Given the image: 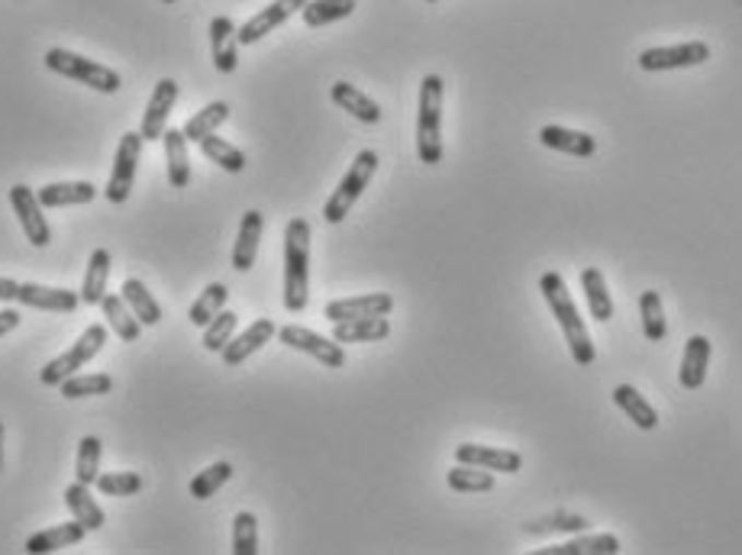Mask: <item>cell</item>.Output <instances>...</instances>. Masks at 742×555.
I'll return each instance as SVG.
<instances>
[{
	"mask_svg": "<svg viewBox=\"0 0 742 555\" xmlns=\"http://www.w3.org/2000/svg\"><path fill=\"white\" fill-rule=\"evenodd\" d=\"M581 291H585V297H588L591 317H594L598 323H610V320H613V297H610L608 281H604V275H601L594 265H588V269L581 272Z\"/></svg>",
	"mask_w": 742,
	"mask_h": 555,
	"instance_id": "obj_32",
	"label": "cell"
},
{
	"mask_svg": "<svg viewBox=\"0 0 742 555\" xmlns=\"http://www.w3.org/2000/svg\"><path fill=\"white\" fill-rule=\"evenodd\" d=\"M120 294H123V300L130 304V310H133L136 320H139L142 327H155V323L162 320V307H158V300L152 297V291L145 287V281L127 278L123 287H120Z\"/></svg>",
	"mask_w": 742,
	"mask_h": 555,
	"instance_id": "obj_31",
	"label": "cell"
},
{
	"mask_svg": "<svg viewBox=\"0 0 742 555\" xmlns=\"http://www.w3.org/2000/svg\"><path fill=\"white\" fill-rule=\"evenodd\" d=\"M262 229H266V216L259 210L243 213L239 223V236L233 243V269L236 272H249L259 259V243H262Z\"/></svg>",
	"mask_w": 742,
	"mask_h": 555,
	"instance_id": "obj_18",
	"label": "cell"
},
{
	"mask_svg": "<svg viewBox=\"0 0 742 555\" xmlns=\"http://www.w3.org/2000/svg\"><path fill=\"white\" fill-rule=\"evenodd\" d=\"M114 391V378L110 375H71L59 385V394L66 401H81V398H101Z\"/></svg>",
	"mask_w": 742,
	"mask_h": 555,
	"instance_id": "obj_38",
	"label": "cell"
},
{
	"mask_svg": "<svg viewBox=\"0 0 742 555\" xmlns=\"http://www.w3.org/2000/svg\"><path fill=\"white\" fill-rule=\"evenodd\" d=\"M278 336V327H274V320H269V317H259L256 323H249V330L246 333H239V336H233L226 346H223V365L226 368H236V365H243L249 355H256L259 349L266 346V343H271Z\"/></svg>",
	"mask_w": 742,
	"mask_h": 555,
	"instance_id": "obj_17",
	"label": "cell"
},
{
	"mask_svg": "<svg viewBox=\"0 0 742 555\" xmlns=\"http://www.w3.org/2000/svg\"><path fill=\"white\" fill-rule=\"evenodd\" d=\"M87 536V527L71 520V523H59V527H49V530H39L26 540V553L30 555H46V553H59V550H68V546H78L81 540Z\"/></svg>",
	"mask_w": 742,
	"mask_h": 555,
	"instance_id": "obj_20",
	"label": "cell"
},
{
	"mask_svg": "<svg viewBox=\"0 0 742 555\" xmlns=\"http://www.w3.org/2000/svg\"><path fill=\"white\" fill-rule=\"evenodd\" d=\"M142 133H123L117 155H114V168H110V181L104 188V198L110 204H127L133 194L136 168H139V155H142Z\"/></svg>",
	"mask_w": 742,
	"mask_h": 555,
	"instance_id": "obj_7",
	"label": "cell"
},
{
	"mask_svg": "<svg viewBox=\"0 0 742 555\" xmlns=\"http://www.w3.org/2000/svg\"><path fill=\"white\" fill-rule=\"evenodd\" d=\"M456 462L462 465H478L487 472H500V475H517L523 469V456L517 449H500V446H478V442H466L456 446Z\"/></svg>",
	"mask_w": 742,
	"mask_h": 555,
	"instance_id": "obj_14",
	"label": "cell"
},
{
	"mask_svg": "<svg viewBox=\"0 0 742 555\" xmlns=\"http://www.w3.org/2000/svg\"><path fill=\"white\" fill-rule=\"evenodd\" d=\"M426 3H439V0H426Z\"/></svg>",
	"mask_w": 742,
	"mask_h": 555,
	"instance_id": "obj_50",
	"label": "cell"
},
{
	"mask_svg": "<svg viewBox=\"0 0 742 555\" xmlns=\"http://www.w3.org/2000/svg\"><path fill=\"white\" fill-rule=\"evenodd\" d=\"M10 204H13V213L23 226V236L30 239V246L36 249H46L52 243V229L46 223V213H43V204H39V194L26 185H13L10 188Z\"/></svg>",
	"mask_w": 742,
	"mask_h": 555,
	"instance_id": "obj_8",
	"label": "cell"
},
{
	"mask_svg": "<svg viewBox=\"0 0 742 555\" xmlns=\"http://www.w3.org/2000/svg\"><path fill=\"white\" fill-rule=\"evenodd\" d=\"M613 404L623 411V414L629 416L639 429H656L659 426V414H656V408L633 388V385H616L613 388Z\"/></svg>",
	"mask_w": 742,
	"mask_h": 555,
	"instance_id": "obj_29",
	"label": "cell"
},
{
	"mask_svg": "<svg viewBox=\"0 0 742 555\" xmlns=\"http://www.w3.org/2000/svg\"><path fill=\"white\" fill-rule=\"evenodd\" d=\"M375 172H378V152H375V149H362V152L355 155L352 168L342 175L337 191L330 194V201H327V208H323V220H327V223H342V220L352 213L355 201L362 198V191L372 185Z\"/></svg>",
	"mask_w": 742,
	"mask_h": 555,
	"instance_id": "obj_4",
	"label": "cell"
},
{
	"mask_svg": "<svg viewBox=\"0 0 742 555\" xmlns=\"http://www.w3.org/2000/svg\"><path fill=\"white\" fill-rule=\"evenodd\" d=\"M43 208H81L97 198V188L91 181H56L36 191Z\"/></svg>",
	"mask_w": 742,
	"mask_h": 555,
	"instance_id": "obj_25",
	"label": "cell"
},
{
	"mask_svg": "<svg viewBox=\"0 0 742 555\" xmlns=\"http://www.w3.org/2000/svg\"><path fill=\"white\" fill-rule=\"evenodd\" d=\"M0 465H3V423H0Z\"/></svg>",
	"mask_w": 742,
	"mask_h": 555,
	"instance_id": "obj_48",
	"label": "cell"
},
{
	"mask_svg": "<svg viewBox=\"0 0 742 555\" xmlns=\"http://www.w3.org/2000/svg\"><path fill=\"white\" fill-rule=\"evenodd\" d=\"M540 142L545 149H555V152H565V155H575V158H591L598 152V142L594 137L581 133V130H565V127H542Z\"/></svg>",
	"mask_w": 742,
	"mask_h": 555,
	"instance_id": "obj_23",
	"label": "cell"
},
{
	"mask_svg": "<svg viewBox=\"0 0 742 555\" xmlns=\"http://www.w3.org/2000/svg\"><path fill=\"white\" fill-rule=\"evenodd\" d=\"M278 340H281L287 349H297V352H304V355H314V358H317L320 365H327V368H342V365H345V349H342V343H337L333 336L327 340V336H320V333H314V330H307V327L287 323V327L278 330Z\"/></svg>",
	"mask_w": 742,
	"mask_h": 555,
	"instance_id": "obj_9",
	"label": "cell"
},
{
	"mask_svg": "<svg viewBox=\"0 0 742 555\" xmlns=\"http://www.w3.org/2000/svg\"><path fill=\"white\" fill-rule=\"evenodd\" d=\"M307 7V0H271L269 7H262L256 16H249L239 26V46H252L259 39H266L269 33H274L281 23H287L294 13H301Z\"/></svg>",
	"mask_w": 742,
	"mask_h": 555,
	"instance_id": "obj_12",
	"label": "cell"
},
{
	"mask_svg": "<svg viewBox=\"0 0 742 555\" xmlns=\"http://www.w3.org/2000/svg\"><path fill=\"white\" fill-rule=\"evenodd\" d=\"M394 310V297L388 291H372L362 297H342V300H330L323 307V317L330 323L339 320H358V317H388Z\"/></svg>",
	"mask_w": 742,
	"mask_h": 555,
	"instance_id": "obj_13",
	"label": "cell"
},
{
	"mask_svg": "<svg viewBox=\"0 0 742 555\" xmlns=\"http://www.w3.org/2000/svg\"><path fill=\"white\" fill-rule=\"evenodd\" d=\"M101 310L107 317V327L120 336V343H136L142 333V323L136 320V314L130 310V304L123 300V294H104Z\"/></svg>",
	"mask_w": 742,
	"mask_h": 555,
	"instance_id": "obj_27",
	"label": "cell"
},
{
	"mask_svg": "<svg viewBox=\"0 0 742 555\" xmlns=\"http://www.w3.org/2000/svg\"><path fill=\"white\" fill-rule=\"evenodd\" d=\"M66 507L68 513L78 520V523H84L87 527V533H97L104 523H107V517H104V510H101V504L94 500V494H91V485H81V482H74V485L66 487Z\"/></svg>",
	"mask_w": 742,
	"mask_h": 555,
	"instance_id": "obj_24",
	"label": "cell"
},
{
	"mask_svg": "<svg viewBox=\"0 0 742 555\" xmlns=\"http://www.w3.org/2000/svg\"><path fill=\"white\" fill-rule=\"evenodd\" d=\"M710 59L707 43H681V46H659V49H643L639 52V69L643 71H675L704 66Z\"/></svg>",
	"mask_w": 742,
	"mask_h": 555,
	"instance_id": "obj_10",
	"label": "cell"
},
{
	"mask_svg": "<svg viewBox=\"0 0 742 555\" xmlns=\"http://www.w3.org/2000/svg\"><path fill=\"white\" fill-rule=\"evenodd\" d=\"M330 97H333V104L337 107H342L345 114H352L355 120H362V123H368V127H375V123H381V107L365 94V91H358L355 84H349V81H337L333 87H330Z\"/></svg>",
	"mask_w": 742,
	"mask_h": 555,
	"instance_id": "obj_21",
	"label": "cell"
},
{
	"mask_svg": "<svg viewBox=\"0 0 742 555\" xmlns=\"http://www.w3.org/2000/svg\"><path fill=\"white\" fill-rule=\"evenodd\" d=\"M588 530V520L585 517H578V513H552V517H545V520H533V523H527L523 527V533H530V536H545V533H585Z\"/></svg>",
	"mask_w": 742,
	"mask_h": 555,
	"instance_id": "obj_44",
	"label": "cell"
},
{
	"mask_svg": "<svg viewBox=\"0 0 742 555\" xmlns=\"http://www.w3.org/2000/svg\"><path fill=\"white\" fill-rule=\"evenodd\" d=\"M707 365H710V340L707 336H691L684 355H681V368H678V381L684 391H697L707 381Z\"/></svg>",
	"mask_w": 742,
	"mask_h": 555,
	"instance_id": "obj_19",
	"label": "cell"
},
{
	"mask_svg": "<svg viewBox=\"0 0 742 555\" xmlns=\"http://www.w3.org/2000/svg\"><path fill=\"white\" fill-rule=\"evenodd\" d=\"M162 3H175V0H162Z\"/></svg>",
	"mask_w": 742,
	"mask_h": 555,
	"instance_id": "obj_49",
	"label": "cell"
},
{
	"mask_svg": "<svg viewBox=\"0 0 742 555\" xmlns=\"http://www.w3.org/2000/svg\"><path fill=\"white\" fill-rule=\"evenodd\" d=\"M310 223L304 216L284 226V307L301 314L310 300Z\"/></svg>",
	"mask_w": 742,
	"mask_h": 555,
	"instance_id": "obj_2",
	"label": "cell"
},
{
	"mask_svg": "<svg viewBox=\"0 0 742 555\" xmlns=\"http://www.w3.org/2000/svg\"><path fill=\"white\" fill-rule=\"evenodd\" d=\"M201 152L207 162H213V165H220L223 172H229V175H239V172H246V152L243 149H236L233 142H226L223 137H207L201 142Z\"/></svg>",
	"mask_w": 742,
	"mask_h": 555,
	"instance_id": "obj_35",
	"label": "cell"
},
{
	"mask_svg": "<svg viewBox=\"0 0 742 555\" xmlns=\"http://www.w3.org/2000/svg\"><path fill=\"white\" fill-rule=\"evenodd\" d=\"M165 158H168V181L172 188L191 185V155H188V137L181 130H165Z\"/></svg>",
	"mask_w": 742,
	"mask_h": 555,
	"instance_id": "obj_28",
	"label": "cell"
},
{
	"mask_svg": "<svg viewBox=\"0 0 742 555\" xmlns=\"http://www.w3.org/2000/svg\"><path fill=\"white\" fill-rule=\"evenodd\" d=\"M226 120H229V104H226V101H210L203 110H198V114L181 127V133L188 137V142H198V145H201L203 139L213 137Z\"/></svg>",
	"mask_w": 742,
	"mask_h": 555,
	"instance_id": "obj_33",
	"label": "cell"
},
{
	"mask_svg": "<svg viewBox=\"0 0 742 555\" xmlns=\"http://www.w3.org/2000/svg\"><path fill=\"white\" fill-rule=\"evenodd\" d=\"M16 291H20V281H13V278H0V300L16 304Z\"/></svg>",
	"mask_w": 742,
	"mask_h": 555,
	"instance_id": "obj_47",
	"label": "cell"
},
{
	"mask_svg": "<svg viewBox=\"0 0 742 555\" xmlns=\"http://www.w3.org/2000/svg\"><path fill=\"white\" fill-rule=\"evenodd\" d=\"M46 69L62 74L68 81H78L84 87H94L101 94H117L120 84H123L120 74L114 69H107V66H101L94 59H84L78 52H68V49H49L46 52Z\"/></svg>",
	"mask_w": 742,
	"mask_h": 555,
	"instance_id": "obj_5",
	"label": "cell"
},
{
	"mask_svg": "<svg viewBox=\"0 0 742 555\" xmlns=\"http://www.w3.org/2000/svg\"><path fill=\"white\" fill-rule=\"evenodd\" d=\"M97 491L104 494V497H133V494H139L142 491V475H136V472H104V475H97Z\"/></svg>",
	"mask_w": 742,
	"mask_h": 555,
	"instance_id": "obj_45",
	"label": "cell"
},
{
	"mask_svg": "<svg viewBox=\"0 0 742 555\" xmlns=\"http://www.w3.org/2000/svg\"><path fill=\"white\" fill-rule=\"evenodd\" d=\"M226 297H229V287L223 284V281H213V284H207L201 294H198V300L191 304V310H188V320L195 323V327H207L223 307H226Z\"/></svg>",
	"mask_w": 742,
	"mask_h": 555,
	"instance_id": "obj_36",
	"label": "cell"
},
{
	"mask_svg": "<svg viewBox=\"0 0 742 555\" xmlns=\"http://www.w3.org/2000/svg\"><path fill=\"white\" fill-rule=\"evenodd\" d=\"M229 479H233V465L229 462H213L210 469H203V472H198L191 479V497L207 500V497H213L220 487L226 485Z\"/></svg>",
	"mask_w": 742,
	"mask_h": 555,
	"instance_id": "obj_43",
	"label": "cell"
},
{
	"mask_svg": "<svg viewBox=\"0 0 742 555\" xmlns=\"http://www.w3.org/2000/svg\"><path fill=\"white\" fill-rule=\"evenodd\" d=\"M446 482H449L452 491H459V494H484V491H494V475H491L487 469L462 465V462H459L456 469H449Z\"/></svg>",
	"mask_w": 742,
	"mask_h": 555,
	"instance_id": "obj_40",
	"label": "cell"
},
{
	"mask_svg": "<svg viewBox=\"0 0 742 555\" xmlns=\"http://www.w3.org/2000/svg\"><path fill=\"white\" fill-rule=\"evenodd\" d=\"M443 94L446 81L426 74L420 81V110H416V155L423 165L443 162Z\"/></svg>",
	"mask_w": 742,
	"mask_h": 555,
	"instance_id": "obj_3",
	"label": "cell"
},
{
	"mask_svg": "<svg viewBox=\"0 0 742 555\" xmlns=\"http://www.w3.org/2000/svg\"><path fill=\"white\" fill-rule=\"evenodd\" d=\"M542 555H616L620 553V536L613 533H594V536H575L558 546H545Z\"/></svg>",
	"mask_w": 742,
	"mask_h": 555,
	"instance_id": "obj_30",
	"label": "cell"
},
{
	"mask_svg": "<svg viewBox=\"0 0 742 555\" xmlns=\"http://www.w3.org/2000/svg\"><path fill=\"white\" fill-rule=\"evenodd\" d=\"M101 456H104V442L97 436H84L78 442V459H74V482L81 485H94L101 475Z\"/></svg>",
	"mask_w": 742,
	"mask_h": 555,
	"instance_id": "obj_39",
	"label": "cell"
},
{
	"mask_svg": "<svg viewBox=\"0 0 742 555\" xmlns=\"http://www.w3.org/2000/svg\"><path fill=\"white\" fill-rule=\"evenodd\" d=\"M540 291L542 297H545V304H549V310H552V317L558 320V327H562V333H565V343H568V352H572L575 365H581V368L594 365V358H598L594 340H591V333H588V323H585L581 314H578V304H575L572 294H568L565 278L558 275V272H545V275L540 278Z\"/></svg>",
	"mask_w": 742,
	"mask_h": 555,
	"instance_id": "obj_1",
	"label": "cell"
},
{
	"mask_svg": "<svg viewBox=\"0 0 742 555\" xmlns=\"http://www.w3.org/2000/svg\"><path fill=\"white\" fill-rule=\"evenodd\" d=\"M20 327V314L13 310V307H7V310H0V336H7V333H13Z\"/></svg>",
	"mask_w": 742,
	"mask_h": 555,
	"instance_id": "obj_46",
	"label": "cell"
},
{
	"mask_svg": "<svg viewBox=\"0 0 742 555\" xmlns=\"http://www.w3.org/2000/svg\"><path fill=\"white\" fill-rule=\"evenodd\" d=\"M104 343H107V327H101V323L87 327L62 355H56V358L39 371V381H43L46 388H59L66 378L78 375V368H84V365L104 349Z\"/></svg>",
	"mask_w": 742,
	"mask_h": 555,
	"instance_id": "obj_6",
	"label": "cell"
},
{
	"mask_svg": "<svg viewBox=\"0 0 742 555\" xmlns=\"http://www.w3.org/2000/svg\"><path fill=\"white\" fill-rule=\"evenodd\" d=\"M175 104H178V81L162 78V81L155 84V91H152L145 110H142V127H139V133H142L145 142H158V139L165 137L168 117H172Z\"/></svg>",
	"mask_w": 742,
	"mask_h": 555,
	"instance_id": "obj_11",
	"label": "cell"
},
{
	"mask_svg": "<svg viewBox=\"0 0 742 555\" xmlns=\"http://www.w3.org/2000/svg\"><path fill=\"white\" fill-rule=\"evenodd\" d=\"M210 49H213V69L220 74H233L239 66V26L229 16L210 20Z\"/></svg>",
	"mask_w": 742,
	"mask_h": 555,
	"instance_id": "obj_16",
	"label": "cell"
},
{
	"mask_svg": "<svg viewBox=\"0 0 742 555\" xmlns=\"http://www.w3.org/2000/svg\"><path fill=\"white\" fill-rule=\"evenodd\" d=\"M110 265H114V256H110L107 249H94V252H91L87 272H84V284H81V304L101 307V300H104V294H107Z\"/></svg>",
	"mask_w": 742,
	"mask_h": 555,
	"instance_id": "obj_26",
	"label": "cell"
},
{
	"mask_svg": "<svg viewBox=\"0 0 742 555\" xmlns=\"http://www.w3.org/2000/svg\"><path fill=\"white\" fill-rule=\"evenodd\" d=\"M355 13V0H307V7L301 10L304 23L310 29H320V26H330L337 20H345Z\"/></svg>",
	"mask_w": 742,
	"mask_h": 555,
	"instance_id": "obj_37",
	"label": "cell"
},
{
	"mask_svg": "<svg viewBox=\"0 0 742 555\" xmlns=\"http://www.w3.org/2000/svg\"><path fill=\"white\" fill-rule=\"evenodd\" d=\"M639 314H643V333L649 343H662L669 336V320H666V304L659 291H643L639 297Z\"/></svg>",
	"mask_w": 742,
	"mask_h": 555,
	"instance_id": "obj_34",
	"label": "cell"
},
{
	"mask_svg": "<svg viewBox=\"0 0 742 555\" xmlns=\"http://www.w3.org/2000/svg\"><path fill=\"white\" fill-rule=\"evenodd\" d=\"M233 553L256 555L259 553V520L249 510H239L233 517Z\"/></svg>",
	"mask_w": 742,
	"mask_h": 555,
	"instance_id": "obj_42",
	"label": "cell"
},
{
	"mask_svg": "<svg viewBox=\"0 0 742 555\" xmlns=\"http://www.w3.org/2000/svg\"><path fill=\"white\" fill-rule=\"evenodd\" d=\"M236 323H239V317L233 314V310H220L207 327H203V349L207 352H223V346L236 336Z\"/></svg>",
	"mask_w": 742,
	"mask_h": 555,
	"instance_id": "obj_41",
	"label": "cell"
},
{
	"mask_svg": "<svg viewBox=\"0 0 742 555\" xmlns=\"http://www.w3.org/2000/svg\"><path fill=\"white\" fill-rule=\"evenodd\" d=\"M391 336L388 317H358V320H339L333 323V340L337 343H381Z\"/></svg>",
	"mask_w": 742,
	"mask_h": 555,
	"instance_id": "obj_22",
	"label": "cell"
},
{
	"mask_svg": "<svg viewBox=\"0 0 742 555\" xmlns=\"http://www.w3.org/2000/svg\"><path fill=\"white\" fill-rule=\"evenodd\" d=\"M16 304L33 307V310H49V314H74V307L81 304V294H74L68 287H49V284H36V281H20Z\"/></svg>",
	"mask_w": 742,
	"mask_h": 555,
	"instance_id": "obj_15",
	"label": "cell"
}]
</instances>
